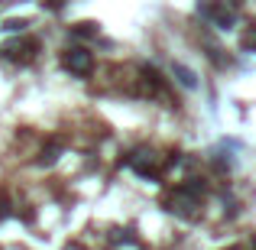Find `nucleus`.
Segmentation results:
<instances>
[{
	"instance_id": "obj_1",
	"label": "nucleus",
	"mask_w": 256,
	"mask_h": 250,
	"mask_svg": "<svg viewBox=\"0 0 256 250\" xmlns=\"http://www.w3.org/2000/svg\"><path fill=\"white\" fill-rule=\"evenodd\" d=\"M62 62H65V69H68L72 75H78V78L91 75V69H94V59H91V52H88V49H82V46H75V49H65Z\"/></svg>"
},
{
	"instance_id": "obj_2",
	"label": "nucleus",
	"mask_w": 256,
	"mask_h": 250,
	"mask_svg": "<svg viewBox=\"0 0 256 250\" xmlns=\"http://www.w3.org/2000/svg\"><path fill=\"white\" fill-rule=\"evenodd\" d=\"M201 13H204L208 20H214L218 26H234V20H237V13L227 7V0H224V4H204Z\"/></svg>"
},
{
	"instance_id": "obj_3",
	"label": "nucleus",
	"mask_w": 256,
	"mask_h": 250,
	"mask_svg": "<svg viewBox=\"0 0 256 250\" xmlns=\"http://www.w3.org/2000/svg\"><path fill=\"white\" fill-rule=\"evenodd\" d=\"M130 166L136 169L140 175H156V172H159V159H156V153H146V150H140L136 156H130Z\"/></svg>"
},
{
	"instance_id": "obj_4",
	"label": "nucleus",
	"mask_w": 256,
	"mask_h": 250,
	"mask_svg": "<svg viewBox=\"0 0 256 250\" xmlns=\"http://www.w3.org/2000/svg\"><path fill=\"white\" fill-rule=\"evenodd\" d=\"M175 78H178V85L182 88H198V75H194L192 69H188V65H175Z\"/></svg>"
},
{
	"instance_id": "obj_5",
	"label": "nucleus",
	"mask_w": 256,
	"mask_h": 250,
	"mask_svg": "<svg viewBox=\"0 0 256 250\" xmlns=\"http://www.w3.org/2000/svg\"><path fill=\"white\" fill-rule=\"evenodd\" d=\"M244 49H256V33H250V36L244 39Z\"/></svg>"
},
{
	"instance_id": "obj_6",
	"label": "nucleus",
	"mask_w": 256,
	"mask_h": 250,
	"mask_svg": "<svg viewBox=\"0 0 256 250\" xmlns=\"http://www.w3.org/2000/svg\"><path fill=\"white\" fill-rule=\"evenodd\" d=\"M230 4H240V0H230Z\"/></svg>"
},
{
	"instance_id": "obj_7",
	"label": "nucleus",
	"mask_w": 256,
	"mask_h": 250,
	"mask_svg": "<svg viewBox=\"0 0 256 250\" xmlns=\"http://www.w3.org/2000/svg\"><path fill=\"white\" fill-rule=\"evenodd\" d=\"M230 250H240V247H230Z\"/></svg>"
}]
</instances>
